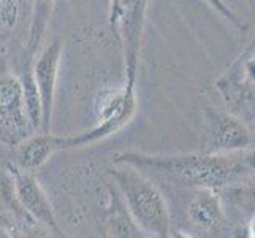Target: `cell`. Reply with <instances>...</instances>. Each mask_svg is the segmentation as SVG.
Wrapping results in <instances>:
<instances>
[{
  "mask_svg": "<svg viewBox=\"0 0 255 238\" xmlns=\"http://www.w3.org/2000/svg\"><path fill=\"white\" fill-rule=\"evenodd\" d=\"M0 205L6 207L13 213V218L19 219V221L35 223L33 219L21 208L19 202H17L11 175L8 172H2V170H0Z\"/></svg>",
  "mask_w": 255,
  "mask_h": 238,
  "instance_id": "obj_14",
  "label": "cell"
},
{
  "mask_svg": "<svg viewBox=\"0 0 255 238\" xmlns=\"http://www.w3.org/2000/svg\"><path fill=\"white\" fill-rule=\"evenodd\" d=\"M240 159L248 175L254 176V180H255V146H252L251 149H248V151H244V153H240Z\"/></svg>",
  "mask_w": 255,
  "mask_h": 238,
  "instance_id": "obj_16",
  "label": "cell"
},
{
  "mask_svg": "<svg viewBox=\"0 0 255 238\" xmlns=\"http://www.w3.org/2000/svg\"><path fill=\"white\" fill-rule=\"evenodd\" d=\"M187 218L200 232L219 234L225 231L228 219L221 194L209 189L197 191L187 205Z\"/></svg>",
  "mask_w": 255,
  "mask_h": 238,
  "instance_id": "obj_10",
  "label": "cell"
},
{
  "mask_svg": "<svg viewBox=\"0 0 255 238\" xmlns=\"http://www.w3.org/2000/svg\"><path fill=\"white\" fill-rule=\"evenodd\" d=\"M6 172L11 175L14 183L16 197L21 208L27 213L33 221L41 223L54 232H60L54 216L51 202L48 200L45 191L41 189L40 183L35 180L30 172L21 170L16 164H8Z\"/></svg>",
  "mask_w": 255,
  "mask_h": 238,
  "instance_id": "obj_7",
  "label": "cell"
},
{
  "mask_svg": "<svg viewBox=\"0 0 255 238\" xmlns=\"http://www.w3.org/2000/svg\"><path fill=\"white\" fill-rule=\"evenodd\" d=\"M118 165L110 173L133 221L149 237L171 238L170 210L160 189L141 170L131 165Z\"/></svg>",
  "mask_w": 255,
  "mask_h": 238,
  "instance_id": "obj_2",
  "label": "cell"
},
{
  "mask_svg": "<svg viewBox=\"0 0 255 238\" xmlns=\"http://www.w3.org/2000/svg\"><path fill=\"white\" fill-rule=\"evenodd\" d=\"M62 138L64 137L51 134H37L25 138V142L17 149L16 165L25 172L38 169L43 164H46L54 153L62 151Z\"/></svg>",
  "mask_w": 255,
  "mask_h": 238,
  "instance_id": "obj_11",
  "label": "cell"
},
{
  "mask_svg": "<svg viewBox=\"0 0 255 238\" xmlns=\"http://www.w3.org/2000/svg\"><path fill=\"white\" fill-rule=\"evenodd\" d=\"M213 154H238L254 146V135L249 126L230 113L209 111Z\"/></svg>",
  "mask_w": 255,
  "mask_h": 238,
  "instance_id": "obj_9",
  "label": "cell"
},
{
  "mask_svg": "<svg viewBox=\"0 0 255 238\" xmlns=\"http://www.w3.org/2000/svg\"><path fill=\"white\" fill-rule=\"evenodd\" d=\"M144 238H152V237H149V235H146V237H144Z\"/></svg>",
  "mask_w": 255,
  "mask_h": 238,
  "instance_id": "obj_18",
  "label": "cell"
},
{
  "mask_svg": "<svg viewBox=\"0 0 255 238\" xmlns=\"http://www.w3.org/2000/svg\"><path fill=\"white\" fill-rule=\"evenodd\" d=\"M146 2H113L111 3V24L118 38L124 48L126 56V76L127 89H135L138 76V60L141 37L146 17Z\"/></svg>",
  "mask_w": 255,
  "mask_h": 238,
  "instance_id": "obj_5",
  "label": "cell"
},
{
  "mask_svg": "<svg viewBox=\"0 0 255 238\" xmlns=\"http://www.w3.org/2000/svg\"><path fill=\"white\" fill-rule=\"evenodd\" d=\"M60 57H62V40L56 38L41 52L32 70L41 102V134H51L52 107H54Z\"/></svg>",
  "mask_w": 255,
  "mask_h": 238,
  "instance_id": "obj_8",
  "label": "cell"
},
{
  "mask_svg": "<svg viewBox=\"0 0 255 238\" xmlns=\"http://www.w3.org/2000/svg\"><path fill=\"white\" fill-rule=\"evenodd\" d=\"M29 129L32 127L25 114L19 78L0 76V135L14 145L27 137Z\"/></svg>",
  "mask_w": 255,
  "mask_h": 238,
  "instance_id": "obj_6",
  "label": "cell"
},
{
  "mask_svg": "<svg viewBox=\"0 0 255 238\" xmlns=\"http://www.w3.org/2000/svg\"><path fill=\"white\" fill-rule=\"evenodd\" d=\"M113 159L114 164L131 165L138 170L149 169L189 186L216 192L251 178L241 164L240 154L192 153L157 156L128 151L119 153Z\"/></svg>",
  "mask_w": 255,
  "mask_h": 238,
  "instance_id": "obj_1",
  "label": "cell"
},
{
  "mask_svg": "<svg viewBox=\"0 0 255 238\" xmlns=\"http://www.w3.org/2000/svg\"><path fill=\"white\" fill-rule=\"evenodd\" d=\"M171 238H193V237H192V235H189V234H186V232L178 231V232L171 234Z\"/></svg>",
  "mask_w": 255,
  "mask_h": 238,
  "instance_id": "obj_17",
  "label": "cell"
},
{
  "mask_svg": "<svg viewBox=\"0 0 255 238\" xmlns=\"http://www.w3.org/2000/svg\"><path fill=\"white\" fill-rule=\"evenodd\" d=\"M22 86V95H24V105H25V114L30 122V127L33 130H41V102L40 94L35 84V79L32 75V70H25L22 76L19 78Z\"/></svg>",
  "mask_w": 255,
  "mask_h": 238,
  "instance_id": "obj_13",
  "label": "cell"
},
{
  "mask_svg": "<svg viewBox=\"0 0 255 238\" xmlns=\"http://www.w3.org/2000/svg\"><path fill=\"white\" fill-rule=\"evenodd\" d=\"M17 3L11 0H0V25H3L6 29L14 27L17 21Z\"/></svg>",
  "mask_w": 255,
  "mask_h": 238,
  "instance_id": "obj_15",
  "label": "cell"
},
{
  "mask_svg": "<svg viewBox=\"0 0 255 238\" xmlns=\"http://www.w3.org/2000/svg\"><path fill=\"white\" fill-rule=\"evenodd\" d=\"M94 107L99 124L76 137H64L62 149L95 143L127 126L136 111L135 89H103L97 95Z\"/></svg>",
  "mask_w": 255,
  "mask_h": 238,
  "instance_id": "obj_4",
  "label": "cell"
},
{
  "mask_svg": "<svg viewBox=\"0 0 255 238\" xmlns=\"http://www.w3.org/2000/svg\"><path fill=\"white\" fill-rule=\"evenodd\" d=\"M216 89L227 113L246 124L255 121V38L217 78Z\"/></svg>",
  "mask_w": 255,
  "mask_h": 238,
  "instance_id": "obj_3",
  "label": "cell"
},
{
  "mask_svg": "<svg viewBox=\"0 0 255 238\" xmlns=\"http://www.w3.org/2000/svg\"><path fill=\"white\" fill-rule=\"evenodd\" d=\"M107 224L113 238H144L146 234L130 216L128 210L116 188L110 184V205L107 210Z\"/></svg>",
  "mask_w": 255,
  "mask_h": 238,
  "instance_id": "obj_12",
  "label": "cell"
}]
</instances>
